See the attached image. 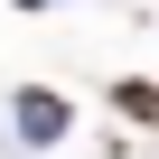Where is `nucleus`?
Masks as SVG:
<instances>
[{
	"label": "nucleus",
	"instance_id": "nucleus-1",
	"mask_svg": "<svg viewBox=\"0 0 159 159\" xmlns=\"http://www.w3.org/2000/svg\"><path fill=\"white\" fill-rule=\"evenodd\" d=\"M10 122H19V140H66V131H75V103H66L56 84H19V112H10Z\"/></svg>",
	"mask_w": 159,
	"mask_h": 159
},
{
	"label": "nucleus",
	"instance_id": "nucleus-2",
	"mask_svg": "<svg viewBox=\"0 0 159 159\" xmlns=\"http://www.w3.org/2000/svg\"><path fill=\"white\" fill-rule=\"evenodd\" d=\"M122 122H140V131H159V84L150 75H112V94H103Z\"/></svg>",
	"mask_w": 159,
	"mask_h": 159
},
{
	"label": "nucleus",
	"instance_id": "nucleus-3",
	"mask_svg": "<svg viewBox=\"0 0 159 159\" xmlns=\"http://www.w3.org/2000/svg\"><path fill=\"white\" fill-rule=\"evenodd\" d=\"M19 10H56V0H19Z\"/></svg>",
	"mask_w": 159,
	"mask_h": 159
}]
</instances>
